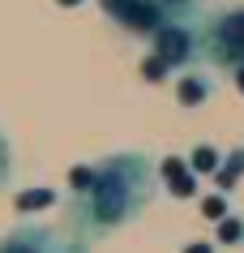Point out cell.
I'll list each match as a JSON object with an SVG mask.
<instances>
[{
	"label": "cell",
	"instance_id": "cell-1",
	"mask_svg": "<svg viewBox=\"0 0 244 253\" xmlns=\"http://www.w3.org/2000/svg\"><path fill=\"white\" fill-rule=\"evenodd\" d=\"M154 198V163L137 150L107 155L95 168H73V232L81 240H103L133 223Z\"/></svg>",
	"mask_w": 244,
	"mask_h": 253
},
{
	"label": "cell",
	"instance_id": "cell-2",
	"mask_svg": "<svg viewBox=\"0 0 244 253\" xmlns=\"http://www.w3.org/2000/svg\"><path fill=\"white\" fill-rule=\"evenodd\" d=\"M0 253H90V240L47 223H17L0 236Z\"/></svg>",
	"mask_w": 244,
	"mask_h": 253
},
{
	"label": "cell",
	"instance_id": "cell-3",
	"mask_svg": "<svg viewBox=\"0 0 244 253\" xmlns=\"http://www.w3.org/2000/svg\"><path fill=\"white\" fill-rule=\"evenodd\" d=\"M206 56L223 69H244V9H227L218 13L202 35Z\"/></svg>",
	"mask_w": 244,
	"mask_h": 253
},
{
	"label": "cell",
	"instance_id": "cell-4",
	"mask_svg": "<svg viewBox=\"0 0 244 253\" xmlns=\"http://www.w3.org/2000/svg\"><path fill=\"white\" fill-rule=\"evenodd\" d=\"M154 56H159L163 65H189L193 56H197V35H193V26H184V22H163L154 30Z\"/></svg>",
	"mask_w": 244,
	"mask_h": 253
},
{
	"label": "cell",
	"instance_id": "cell-5",
	"mask_svg": "<svg viewBox=\"0 0 244 253\" xmlns=\"http://www.w3.org/2000/svg\"><path fill=\"white\" fill-rule=\"evenodd\" d=\"M9 172H13V150H9V142L0 133V189L9 185Z\"/></svg>",
	"mask_w": 244,
	"mask_h": 253
},
{
	"label": "cell",
	"instance_id": "cell-6",
	"mask_svg": "<svg viewBox=\"0 0 244 253\" xmlns=\"http://www.w3.org/2000/svg\"><path fill=\"white\" fill-rule=\"evenodd\" d=\"M52 202V193L43 189V193H26V198H17V211H30V206H47Z\"/></svg>",
	"mask_w": 244,
	"mask_h": 253
},
{
	"label": "cell",
	"instance_id": "cell-7",
	"mask_svg": "<svg viewBox=\"0 0 244 253\" xmlns=\"http://www.w3.org/2000/svg\"><path fill=\"white\" fill-rule=\"evenodd\" d=\"M202 86H206V82H197V78H189V82H184V90H180V99H184V103H197V99H202Z\"/></svg>",
	"mask_w": 244,
	"mask_h": 253
},
{
	"label": "cell",
	"instance_id": "cell-8",
	"mask_svg": "<svg viewBox=\"0 0 244 253\" xmlns=\"http://www.w3.org/2000/svg\"><path fill=\"white\" fill-rule=\"evenodd\" d=\"M159 4H163V13H167V17H176V13H184V9H189L193 0H159Z\"/></svg>",
	"mask_w": 244,
	"mask_h": 253
},
{
	"label": "cell",
	"instance_id": "cell-9",
	"mask_svg": "<svg viewBox=\"0 0 244 253\" xmlns=\"http://www.w3.org/2000/svg\"><path fill=\"white\" fill-rule=\"evenodd\" d=\"M236 82H240V90H244V69H236Z\"/></svg>",
	"mask_w": 244,
	"mask_h": 253
},
{
	"label": "cell",
	"instance_id": "cell-10",
	"mask_svg": "<svg viewBox=\"0 0 244 253\" xmlns=\"http://www.w3.org/2000/svg\"><path fill=\"white\" fill-rule=\"evenodd\" d=\"M60 4H77V0H60Z\"/></svg>",
	"mask_w": 244,
	"mask_h": 253
}]
</instances>
